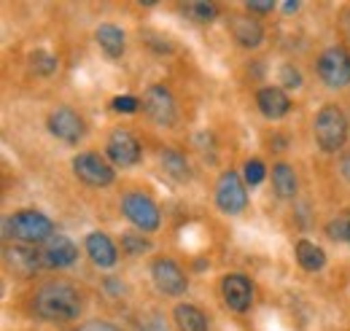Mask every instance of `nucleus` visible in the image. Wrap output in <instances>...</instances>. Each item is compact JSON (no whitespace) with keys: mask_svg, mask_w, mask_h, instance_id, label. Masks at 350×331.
<instances>
[{"mask_svg":"<svg viewBox=\"0 0 350 331\" xmlns=\"http://www.w3.org/2000/svg\"><path fill=\"white\" fill-rule=\"evenodd\" d=\"M36 313L44 321H76L81 315V296L70 283L51 280L36 293Z\"/></svg>","mask_w":350,"mask_h":331,"instance_id":"f257e3e1","label":"nucleus"},{"mask_svg":"<svg viewBox=\"0 0 350 331\" xmlns=\"http://www.w3.org/2000/svg\"><path fill=\"white\" fill-rule=\"evenodd\" d=\"M5 235L22 243H46L54 237V224L38 210H22L5 221Z\"/></svg>","mask_w":350,"mask_h":331,"instance_id":"f03ea898","label":"nucleus"},{"mask_svg":"<svg viewBox=\"0 0 350 331\" xmlns=\"http://www.w3.org/2000/svg\"><path fill=\"white\" fill-rule=\"evenodd\" d=\"M315 140L321 151H340L348 140V119L337 105H326L315 116Z\"/></svg>","mask_w":350,"mask_h":331,"instance_id":"7ed1b4c3","label":"nucleus"},{"mask_svg":"<svg viewBox=\"0 0 350 331\" xmlns=\"http://www.w3.org/2000/svg\"><path fill=\"white\" fill-rule=\"evenodd\" d=\"M318 76L332 89H342L350 83V54L342 46H332L318 59Z\"/></svg>","mask_w":350,"mask_h":331,"instance_id":"20e7f679","label":"nucleus"},{"mask_svg":"<svg viewBox=\"0 0 350 331\" xmlns=\"http://www.w3.org/2000/svg\"><path fill=\"white\" fill-rule=\"evenodd\" d=\"M122 213L143 232H157L159 229V207L146 194H127L122 200Z\"/></svg>","mask_w":350,"mask_h":331,"instance_id":"39448f33","label":"nucleus"},{"mask_svg":"<svg viewBox=\"0 0 350 331\" xmlns=\"http://www.w3.org/2000/svg\"><path fill=\"white\" fill-rule=\"evenodd\" d=\"M216 202L229 215H237V213L245 210V205H248V191H245V186H243V181H240L237 172L226 170L219 178V183H216Z\"/></svg>","mask_w":350,"mask_h":331,"instance_id":"423d86ee","label":"nucleus"},{"mask_svg":"<svg viewBox=\"0 0 350 331\" xmlns=\"http://www.w3.org/2000/svg\"><path fill=\"white\" fill-rule=\"evenodd\" d=\"M73 170H76V175L87 183V186H111L113 183V167L108 165L100 154H79L76 159H73Z\"/></svg>","mask_w":350,"mask_h":331,"instance_id":"0eeeda50","label":"nucleus"},{"mask_svg":"<svg viewBox=\"0 0 350 331\" xmlns=\"http://www.w3.org/2000/svg\"><path fill=\"white\" fill-rule=\"evenodd\" d=\"M151 278H154V286L167 296H180L189 289V280H186L183 269L175 264L173 259H157L151 264Z\"/></svg>","mask_w":350,"mask_h":331,"instance_id":"6e6552de","label":"nucleus"},{"mask_svg":"<svg viewBox=\"0 0 350 331\" xmlns=\"http://www.w3.org/2000/svg\"><path fill=\"white\" fill-rule=\"evenodd\" d=\"M108 157L119 167H132L140 162V143L127 129H116L108 137Z\"/></svg>","mask_w":350,"mask_h":331,"instance_id":"1a4fd4ad","label":"nucleus"},{"mask_svg":"<svg viewBox=\"0 0 350 331\" xmlns=\"http://www.w3.org/2000/svg\"><path fill=\"white\" fill-rule=\"evenodd\" d=\"M49 132L59 137L62 143H79L84 137V122L76 111L70 108H57L49 116Z\"/></svg>","mask_w":350,"mask_h":331,"instance_id":"9d476101","label":"nucleus"},{"mask_svg":"<svg viewBox=\"0 0 350 331\" xmlns=\"http://www.w3.org/2000/svg\"><path fill=\"white\" fill-rule=\"evenodd\" d=\"M143 108L157 124L170 127L175 122V100L165 86H151L143 97Z\"/></svg>","mask_w":350,"mask_h":331,"instance_id":"9b49d317","label":"nucleus"},{"mask_svg":"<svg viewBox=\"0 0 350 331\" xmlns=\"http://www.w3.org/2000/svg\"><path fill=\"white\" fill-rule=\"evenodd\" d=\"M221 293H224L226 307L234 313H245L254 302V286L245 275H226L221 280Z\"/></svg>","mask_w":350,"mask_h":331,"instance_id":"f8f14e48","label":"nucleus"},{"mask_svg":"<svg viewBox=\"0 0 350 331\" xmlns=\"http://www.w3.org/2000/svg\"><path fill=\"white\" fill-rule=\"evenodd\" d=\"M79 256V248L65 237V235H54L51 240H46V248L41 250L44 267H70Z\"/></svg>","mask_w":350,"mask_h":331,"instance_id":"ddd939ff","label":"nucleus"},{"mask_svg":"<svg viewBox=\"0 0 350 331\" xmlns=\"http://www.w3.org/2000/svg\"><path fill=\"white\" fill-rule=\"evenodd\" d=\"M256 105H259V111H262L267 119H280V116H286L288 108H291L286 92L278 89V86H264V89H259Z\"/></svg>","mask_w":350,"mask_h":331,"instance_id":"4468645a","label":"nucleus"},{"mask_svg":"<svg viewBox=\"0 0 350 331\" xmlns=\"http://www.w3.org/2000/svg\"><path fill=\"white\" fill-rule=\"evenodd\" d=\"M5 261H8V267H14V272H19V275H36V269L44 264V259H41V250L36 248H25V246H11V248H5Z\"/></svg>","mask_w":350,"mask_h":331,"instance_id":"2eb2a0df","label":"nucleus"},{"mask_svg":"<svg viewBox=\"0 0 350 331\" xmlns=\"http://www.w3.org/2000/svg\"><path fill=\"white\" fill-rule=\"evenodd\" d=\"M87 253L97 267H113L116 259H119L116 246L111 243V237L105 232H92V235H87Z\"/></svg>","mask_w":350,"mask_h":331,"instance_id":"dca6fc26","label":"nucleus"},{"mask_svg":"<svg viewBox=\"0 0 350 331\" xmlns=\"http://www.w3.org/2000/svg\"><path fill=\"white\" fill-rule=\"evenodd\" d=\"M175 326L180 331H208V318L194 304H178L173 310Z\"/></svg>","mask_w":350,"mask_h":331,"instance_id":"f3484780","label":"nucleus"},{"mask_svg":"<svg viewBox=\"0 0 350 331\" xmlns=\"http://www.w3.org/2000/svg\"><path fill=\"white\" fill-rule=\"evenodd\" d=\"M234 38H237L240 46L254 49V46H259L264 38L262 25H259L256 19H251V16H240V19H234Z\"/></svg>","mask_w":350,"mask_h":331,"instance_id":"a211bd4d","label":"nucleus"},{"mask_svg":"<svg viewBox=\"0 0 350 331\" xmlns=\"http://www.w3.org/2000/svg\"><path fill=\"white\" fill-rule=\"evenodd\" d=\"M272 186H275L278 197H283V200H291L297 194V175H294L291 165L280 162L272 167Z\"/></svg>","mask_w":350,"mask_h":331,"instance_id":"6ab92c4d","label":"nucleus"},{"mask_svg":"<svg viewBox=\"0 0 350 331\" xmlns=\"http://www.w3.org/2000/svg\"><path fill=\"white\" fill-rule=\"evenodd\" d=\"M297 261L302 264V269H307V272H318L326 264V253H323V248H318L315 243H310V240H299L297 243Z\"/></svg>","mask_w":350,"mask_h":331,"instance_id":"aec40b11","label":"nucleus"},{"mask_svg":"<svg viewBox=\"0 0 350 331\" xmlns=\"http://www.w3.org/2000/svg\"><path fill=\"white\" fill-rule=\"evenodd\" d=\"M94 36H97V43L105 49L108 57H119L124 51V33H122V27H116V25H100Z\"/></svg>","mask_w":350,"mask_h":331,"instance_id":"412c9836","label":"nucleus"},{"mask_svg":"<svg viewBox=\"0 0 350 331\" xmlns=\"http://www.w3.org/2000/svg\"><path fill=\"white\" fill-rule=\"evenodd\" d=\"M162 170L175 178V181H186L189 178V162H186V157H180L178 151H162Z\"/></svg>","mask_w":350,"mask_h":331,"instance_id":"4be33fe9","label":"nucleus"},{"mask_svg":"<svg viewBox=\"0 0 350 331\" xmlns=\"http://www.w3.org/2000/svg\"><path fill=\"white\" fill-rule=\"evenodd\" d=\"M30 65H33V70H36V73H41V76H51V73L57 70V57H54V54H49V51H36V54L30 57Z\"/></svg>","mask_w":350,"mask_h":331,"instance_id":"5701e85b","label":"nucleus"},{"mask_svg":"<svg viewBox=\"0 0 350 331\" xmlns=\"http://www.w3.org/2000/svg\"><path fill=\"white\" fill-rule=\"evenodd\" d=\"M326 235L337 243H350V215H340L326 226Z\"/></svg>","mask_w":350,"mask_h":331,"instance_id":"b1692460","label":"nucleus"},{"mask_svg":"<svg viewBox=\"0 0 350 331\" xmlns=\"http://www.w3.org/2000/svg\"><path fill=\"white\" fill-rule=\"evenodd\" d=\"M122 250L130 253V256H140V253L151 250V243H148L143 235H124V237H122Z\"/></svg>","mask_w":350,"mask_h":331,"instance_id":"393cba45","label":"nucleus"},{"mask_svg":"<svg viewBox=\"0 0 350 331\" xmlns=\"http://www.w3.org/2000/svg\"><path fill=\"white\" fill-rule=\"evenodd\" d=\"M186 11H189L194 19H200V22H213V19L219 16L216 3H189Z\"/></svg>","mask_w":350,"mask_h":331,"instance_id":"a878e982","label":"nucleus"},{"mask_svg":"<svg viewBox=\"0 0 350 331\" xmlns=\"http://www.w3.org/2000/svg\"><path fill=\"white\" fill-rule=\"evenodd\" d=\"M264 181V165L259 159H251L248 165H245V183L248 186H259Z\"/></svg>","mask_w":350,"mask_h":331,"instance_id":"bb28decb","label":"nucleus"},{"mask_svg":"<svg viewBox=\"0 0 350 331\" xmlns=\"http://www.w3.org/2000/svg\"><path fill=\"white\" fill-rule=\"evenodd\" d=\"M280 81H283V86H288V89H299L302 86V73L297 68H291V65H283L280 68Z\"/></svg>","mask_w":350,"mask_h":331,"instance_id":"cd10ccee","label":"nucleus"},{"mask_svg":"<svg viewBox=\"0 0 350 331\" xmlns=\"http://www.w3.org/2000/svg\"><path fill=\"white\" fill-rule=\"evenodd\" d=\"M113 108L122 111V114H135V111L140 108V103H137L135 97H130V94H119V97L113 100Z\"/></svg>","mask_w":350,"mask_h":331,"instance_id":"c85d7f7f","label":"nucleus"},{"mask_svg":"<svg viewBox=\"0 0 350 331\" xmlns=\"http://www.w3.org/2000/svg\"><path fill=\"white\" fill-rule=\"evenodd\" d=\"M245 8H248V14H259V16H262V14H272L275 3H264V0H251V3L245 5Z\"/></svg>","mask_w":350,"mask_h":331,"instance_id":"c756f323","label":"nucleus"},{"mask_svg":"<svg viewBox=\"0 0 350 331\" xmlns=\"http://www.w3.org/2000/svg\"><path fill=\"white\" fill-rule=\"evenodd\" d=\"M140 331H167V326L159 321V315H151L146 323H140Z\"/></svg>","mask_w":350,"mask_h":331,"instance_id":"7c9ffc66","label":"nucleus"},{"mask_svg":"<svg viewBox=\"0 0 350 331\" xmlns=\"http://www.w3.org/2000/svg\"><path fill=\"white\" fill-rule=\"evenodd\" d=\"M79 331H122V329H116V326H111V323H103V321H89V323H84Z\"/></svg>","mask_w":350,"mask_h":331,"instance_id":"2f4dec72","label":"nucleus"},{"mask_svg":"<svg viewBox=\"0 0 350 331\" xmlns=\"http://www.w3.org/2000/svg\"><path fill=\"white\" fill-rule=\"evenodd\" d=\"M340 172L345 175V181H350V154L342 157V162H340Z\"/></svg>","mask_w":350,"mask_h":331,"instance_id":"473e14b6","label":"nucleus"},{"mask_svg":"<svg viewBox=\"0 0 350 331\" xmlns=\"http://www.w3.org/2000/svg\"><path fill=\"white\" fill-rule=\"evenodd\" d=\"M297 8H299V3H291V0H288V3H283V11H286V14H294Z\"/></svg>","mask_w":350,"mask_h":331,"instance_id":"72a5a7b5","label":"nucleus"}]
</instances>
